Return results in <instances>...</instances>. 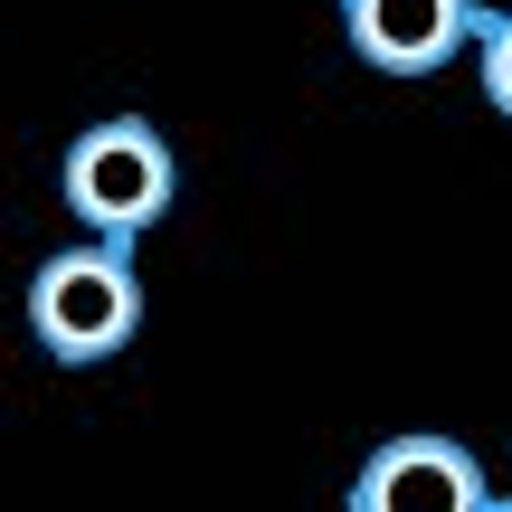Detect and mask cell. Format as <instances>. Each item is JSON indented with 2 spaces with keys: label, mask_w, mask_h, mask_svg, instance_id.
Returning <instances> with one entry per match:
<instances>
[{
  "label": "cell",
  "mask_w": 512,
  "mask_h": 512,
  "mask_svg": "<svg viewBox=\"0 0 512 512\" xmlns=\"http://www.w3.org/2000/svg\"><path fill=\"white\" fill-rule=\"evenodd\" d=\"M29 332L48 361L86 370V361H114V351L143 332V275H133V256L114 238H86L67 256H48V266L29 275Z\"/></svg>",
  "instance_id": "1"
},
{
  "label": "cell",
  "mask_w": 512,
  "mask_h": 512,
  "mask_svg": "<svg viewBox=\"0 0 512 512\" xmlns=\"http://www.w3.org/2000/svg\"><path fill=\"white\" fill-rule=\"evenodd\" d=\"M57 190H67L76 228H95V238L133 247V238H143V228L171 209L181 171H171V143L143 124V114H105V124H86V133L67 143Z\"/></svg>",
  "instance_id": "2"
},
{
  "label": "cell",
  "mask_w": 512,
  "mask_h": 512,
  "mask_svg": "<svg viewBox=\"0 0 512 512\" xmlns=\"http://www.w3.org/2000/svg\"><path fill=\"white\" fill-rule=\"evenodd\" d=\"M351 512H503L494 475L456 437H389L351 475Z\"/></svg>",
  "instance_id": "3"
},
{
  "label": "cell",
  "mask_w": 512,
  "mask_h": 512,
  "mask_svg": "<svg viewBox=\"0 0 512 512\" xmlns=\"http://www.w3.org/2000/svg\"><path fill=\"white\" fill-rule=\"evenodd\" d=\"M475 0H342V38L370 76H437L456 48H475Z\"/></svg>",
  "instance_id": "4"
},
{
  "label": "cell",
  "mask_w": 512,
  "mask_h": 512,
  "mask_svg": "<svg viewBox=\"0 0 512 512\" xmlns=\"http://www.w3.org/2000/svg\"><path fill=\"white\" fill-rule=\"evenodd\" d=\"M475 76H484V105L512 124V10H484L475 19Z\"/></svg>",
  "instance_id": "5"
},
{
  "label": "cell",
  "mask_w": 512,
  "mask_h": 512,
  "mask_svg": "<svg viewBox=\"0 0 512 512\" xmlns=\"http://www.w3.org/2000/svg\"><path fill=\"white\" fill-rule=\"evenodd\" d=\"M503 512H512V494H503Z\"/></svg>",
  "instance_id": "6"
}]
</instances>
